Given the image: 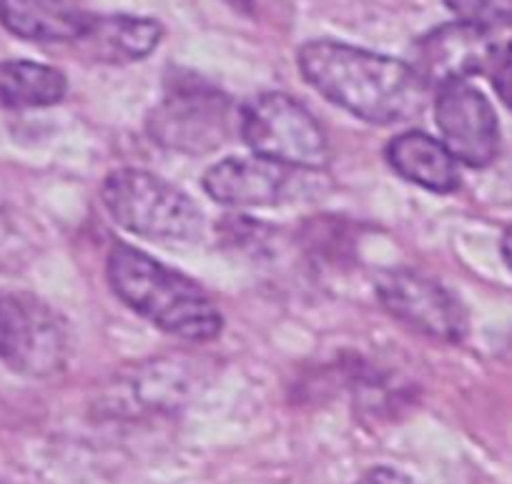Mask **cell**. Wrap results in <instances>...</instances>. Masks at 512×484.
I'll return each mask as SVG.
<instances>
[{
    "label": "cell",
    "mask_w": 512,
    "mask_h": 484,
    "mask_svg": "<svg viewBox=\"0 0 512 484\" xmlns=\"http://www.w3.org/2000/svg\"><path fill=\"white\" fill-rule=\"evenodd\" d=\"M302 76L339 108L367 123L410 121L422 111L427 86L415 68L390 56L337 41H312L299 48Z\"/></svg>",
    "instance_id": "cell-1"
},
{
    "label": "cell",
    "mask_w": 512,
    "mask_h": 484,
    "mask_svg": "<svg viewBox=\"0 0 512 484\" xmlns=\"http://www.w3.org/2000/svg\"><path fill=\"white\" fill-rule=\"evenodd\" d=\"M108 281L121 301L174 337L206 342L219 337L221 314L204 289L189 276L151 259L128 244L108 254Z\"/></svg>",
    "instance_id": "cell-2"
},
{
    "label": "cell",
    "mask_w": 512,
    "mask_h": 484,
    "mask_svg": "<svg viewBox=\"0 0 512 484\" xmlns=\"http://www.w3.org/2000/svg\"><path fill=\"white\" fill-rule=\"evenodd\" d=\"M103 204L118 226L159 241H191L201 234V211L194 201L141 169H118L103 181Z\"/></svg>",
    "instance_id": "cell-3"
},
{
    "label": "cell",
    "mask_w": 512,
    "mask_h": 484,
    "mask_svg": "<svg viewBox=\"0 0 512 484\" xmlns=\"http://www.w3.org/2000/svg\"><path fill=\"white\" fill-rule=\"evenodd\" d=\"M234 123V106L219 88L194 76H179L149 113L146 131L169 151L201 156L224 146Z\"/></svg>",
    "instance_id": "cell-4"
},
{
    "label": "cell",
    "mask_w": 512,
    "mask_h": 484,
    "mask_svg": "<svg viewBox=\"0 0 512 484\" xmlns=\"http://www.w3.org/2000/svg\"><path fill=\"white\" fill-rule=\"evenodd\" d=\"M239 128L254 156L304 171H319L329 161L322 126L287 93H264L254 98L241 111Z\"/></svg>",
    "instance_id": "cell-5"
},
{
    "label": "cell",
    "mask_w": 512,
    "mask_h": 484,
    "mask_svg": "<svg viewBox=\"0 0 512 484\" xmlns=\"http://www.w3.org/2000/svg\"><path fill=\"white\" fill-rule=\"evenodd\" d=\"M68 339L61 316L28 294L0 296V359L13 372L48 377L66 362Z\"/></svg>",
    "instance_id": "cell-6"
},
{
    "label": "cell",
    "mask_w": 512,
    "mask_h": 484,
    "mask_svg": "<svg viewBox=\"0 0 512 484\" xmlns=\"http://www.w3.org/2000/svg\"><path fill=\"white\" fill-rule=\"evenodd\" d=\"M377 296L384 309L412 332L437 342H460L467 334V314L460 299L420 271H384L377 279Z\"/></svg>",
    "instance_id": "cell-7"
},
{
    "label": "cell",
    "mask_w": 512,
    "mask_h": 484,
    "mask_svg": "<svg viewBox=\"0 0 512 484\" xmlns=\"http://www.w3.org/2000/svg\"><path fill=\"white\" fill-rule=\"evenodd\" d=\"M312 186L304 169L262 156L226 158L204 176V191L231 209H267L294 201Z\"/></svg>",
    "instance_id": "cell-8"
},
{
    "label": "cell",
    "mask_w": 512,
    "mask_h": 484,
    "mask_svg": "<svg viewBox=\"0 0 512 484\" xmlns=\"http://www.w3.org/2000/svg\"><path fill=\"white\" fill-rule=\"evenodd\" d=\"M435 121L442 143L457 158V164L485 169L495 161L500 148V128L490 101L467 83H452L437 91Z\"/></svg>",
    "instance_id": "cell-9"
},
{
    "label": "cell",
    "mask_w": 512,
    "mask_h": 484,
    "mask_svg": "<svg viewBox=\"0 0 512 484\" xmlns=\"http://www.w3.org/2000/svg\"><path fill=\"white\" fill-rule=\"evenodd\" d=\"M497 48L492 46L490 33L470 23H450L435 28L417 41L415 73L430 88H445L452 83H467V78L490 71Z\"/></svg>",
    "instance_id": "cell-10"
},
{
    "label": "cell",
    "mask_w": 512,
    "mask_h": 484,
    "mask_svg": "<svg viewBox=\"0 0 512 484\" xmlns=\"http://www.w3.org/2000/svg\"><path fill=\"white\" fill-rule=\"evenodd\" d=\"M91 21L81 0H0V23L26 41L76 43Z\"/></svg>",
    "instance_id": "cell-11"
},
{
    "label": "cell",
    "mask_w": 512,
    "mask_h": 484,
    "mask_svg": "<svg viewBox=\"0 0 512 484\" xmlns=\"http://www.w3.org/2000/svg\"><path fill=\"white\" fill-rule=\"evenodd\" d=\"M387 161L402 179L435 194H450L460 186L457 158L437 138L420 131H405L387 146Z\"/></svg>",
    "instance_id": "cell-12"
},
{
    "label": "cell",
    "mask_w": 512,
    "mask_h": 484,
    "mask_svg": "<svg viewBox=\"0 0 512 484\" xmlns=\"http://www.w3.org/2000/svg\"><path fill=\"white\" fill-rule=\"evenodd\" d=\"M161 41V26L151 18H134V16H108L93 18L91 26L86 28L76 43L86 48L93 61L121 63L141 61L149 56Z\"/></svg>",
    "instance_id": "cell-13"
},
{
    "label": "cell",
    "mask_w": 512,
    "mask_h": 484,
    "mask_svg": "<svg viewBox=\"0 0 512 484\" xmlns=\"http://www.w3.org/2000/svg\"><path fill=\"white\" fill-rule=\"evenodd\" d=\"M66 86V76L43 63H0V106L3 108L56 106L66 96Z\"/></svg>",
    "instance_id": "cell-14"
},
{
    "label": "cell",
    "mask_w": 512,
    "mask_h": 484,
    "mask_svg": "<svg viewBox=\"0 0 512 484\" xmlns=\"http://www.w3.org/2000/svg\"><path fill=\"white\" fill-rule=\"evenodd\" d=\"M445 6L462 23H470L487 33L497 28H512V0H445Z\"/></svg>",
    "instance_id": "cell-15"
},
{
    "label": "cell",
    "mask_w": 512,
    "mask_h": 484,
    "mask_svg": "<svg viewBox=\"0 0 512 484\" xmlns=\"http://www.w3.org/2000/svg\"><path fill=\"white\" fill-rule=\"evenodd\" d=\"M490 78L497 96L512 111V43H507L505 48H497L490 66Z\"/></svg>",
    "instance_id": "cell-16"
},
{
    "label": "cell",
    "mask_w": 512,
    "mask_h": 484,
    "mask_svg": "<svg viewBox=\"0 0 512 484\" xmlns=\"http://www.w3.org/2000/svg\"><path fill=\"white\" fill-rule=\"evenodd\" d=\"M357 484H415V482H412L410 477H405L402 472H397V469L379 467V469H372V472L364 474Z\"/></svg>",
    "instance_id": "cell-17"
},
{
    "label": "cell",
    "mask_w": 512,
    "mask_h": 484,
    "mask_svg": "<svg viewBox=\"0 0 512 484\" xmlns=\"http://www.w3.org/2000/svg\"><path fill=\"white\" fill-rule=\"evenodd\" d=\"M502 254H505L507 266L512 269V226L505 231V236H502Z\"/></svg>",
    "instance_id": "cell-18"
},
{
    "label": "cell",
    "mask_w": 512,
    "mask_h": 484,
    "mask_svg": "<svg viewBox=\"0 0 512 484\" xmlns=\"http://www.w3.org/2000/svg\"><path fill=\"white\" fill-rule=\"evenodd\" d=\"M229 3L234 8H244V11H249L251 8V0H229Z\"/></svg>",
    "instance_id": "cell-19"
}]
</instances>
